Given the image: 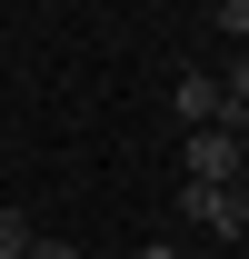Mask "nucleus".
<instances>
[{
	"label": "nucleus",
	"mask_w": 249,
	"mask_h": 259,
	"mask_svg": "<svg viewBox=\"0 0 249 259\" xmlns=\"http://www.w3.org/2000/svg\"><path fill=\"white\" fill-rule=\"evenodd\" d=\"M180 169H189V190H229L239 180V130H189V150H180Z\"/></svg>",
	"instance_id": "obj_1"
},
{
	"label": "nucleus",
	"mask_w": 249,
	"mask_h": 259,
	"mask_svg": "<svg viewBox=\"0 0 249 259\" xmlns=\"http://www.w3.org/2000/svg\"><path fill=\"white\" fill-rule=\"evenodd\" d=\"M170 100H180L189 130H229V90H219V70H180V80H170Z\"/></svg>",
	"instance_id": "obj_2"
},
{
	"label": "nucleus",
	"mask_w": 249,
	"mask_h": 259,
	"mask_svg": "<svg viewBox=\"0 0 249 259\" xmlns=\"http://www.w3.org/2000/svg\"><path fill=\"white\" fill-rule=\"evenodd\" d=\"M180 209L199 229H219V239H249V190L229 180V190H180Z\"/></svg>",
	"instance_id": "obj_3"
},
{
	"label": "nucleus",
	"mask_w": 249,
	"mask_h": 259,
	"mask_svg": "<svg viewBox=\"0 0 249 259\" xmlns=\"http://www.w3.org/2000/svg\"><path fill=\"white\" fill-rule=\"evenodd\" d=\"M30 239H40V229L20 220V209H0V259H20V249H30Z\"/></svg>",
	"instance_id": "obj_4"
},
{
	"label": "nucleus",
	"mask_w": 249,
	"mask_h": 259,
	"mask_svg": "<svg viewBox=\"0 0 249 259\" xmlns=\"http://www.w3.org/2000/svg\"><path fill=\"white\" fill-rule=\"evenodd\" d=\"M219 30H229V40H249V0H219Z\"/></svg>",
	"instance_id": "obj_5"
},
{
	"label": "nucleus",
	"mask_w": 249,
	"mask_h": 259,
	"mask_svg": "<svg viewBox=\"0 0 249 259\" xmlns=\"http://www.w3.org/2000/svg\"><path fill=\"white\" fill-rule=\"evenodd\" d=\"M20 259H90V249H70V239H30Z\"/></svg>",
	"instance_id": "obj_6"
},
{
	"label": "nucleus",
	"mask_w": 249,
	"mask_h": 259,
	"mask_svg": "<svg viewBox=\"0 0 249 259\" xmlns=\"http://www.w3.org/2000/svg\"><path fill=\"white\" fill-rule=\"evenodd\" d=\"M140 259H180V239H150V249H140Z\"/></svg>",
	"instance_id": "obj_7"
},
{
	"label": "nucleus",
	"mask_w": 249,
	"mask_h": 259,
	"mask_svg": "<svg viewBox=\"0 0 249 259\" xmlns=\"http://www.w3.org/2000/svg\"><path fill=\"white\" fill-rule=\"evenodd\" d=\"M239 160H249V120H239Z\"/></svg>",
	"instance_id": "obj_8"
}]
</instances>
